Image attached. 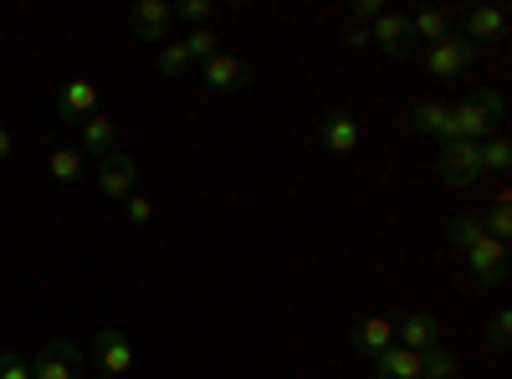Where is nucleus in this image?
<instances>
[{"instance_id":"f257e3e1","label":"nucleus","mask_w":512,"mask_h":379,"mask_svg":"<svg viewBox=\"0 0 512 379\" xmlns=\"http://www.w3.org/2000/svg\"><path fill=\"white\" fill-rule=\"evenodd\" d=\"M451 118H456V139L482 144V139L502 134L507 103H502V93H497V88H477V93H466L461 103H451Z\"/></svg>"},{"instance_id":"f03ea898","label":"nucleus","mask_w":512,"mask_h":379,"mask_svg":"<svg viewBox=\"0 0 512 379\" xmlns=\"http://www.w3.org/2000/svg\"><path fill=\"white\" fill-rule=\"evenodd\" d=\"M98 195L103 200H113V205H123L128 195H134V185H139V159L134 154H123V149H113V154H103L98 159Z\"/></svg>"},{"instance_id":"7ed1b4c3","label":"nucleus","mask_w":512,"mask_h":379,"mask_svg":"<svg viewBox=\"0 0 512 379\" xmlns=\"http://www.w3.org/2000/svg\"><path fill=\"white\" fill-rule=\"evenodd\" d=\"M472 67H477V47L461 41V36H446V41H436V47H425V72L441 77V82H456Z\"/></svg>"},{"instance_id":"20e7f679","label":"nucleus","mask_w":512,"mask_h":379,"mask_svg":"<svg viewBox=\"0 0 512 379\" xmlns=\"http://www.w3.org/2000/svg\"><path fill=\"white\" fill-rule=\"evenodd\" d=\"M441 180L451 190H466L482 180V144H466V139H451L441 144Z\"/></svg>"},{"instance_id":"39448f33","label":"nucleus","mask_w":512,"mask_h":379,"mask_svg":"<svg viewBox=\"0 0 512 379\" xmlns=\"http://www.w3.org/2000/svg\"><path fill=\"white\" fill-rule=\"evenodd\" d=\"M93 359H98V379H123L134 369V344H128V328H98L93 339Z\"/></svg>"},{"instance_id":"423d86ee","label":"nucleus","mask_w":512,"mask_h":379,"mask_svg":"<svg viewBox=\"0 0 512 379\" xmlns=\"http://www.w3.org/2000/svg\"><path fill=\"white\" fill-rule=\"evenodd\" d=\"M200 82L210 93H241L251 82V62L236 57V52H216L210 62H200Z\"/></svg>"},{"instance_id":"0eeeda50","label":"nucleus","mask_w":512,"mask_h":379,"mask_svg":"<svg viewBox=\"0 0 512 379\" xmlns=\"http://www.w3.org/2000/svg\"><path fill=\"white\" fill-rule=\"evenodd\" d=\"M82 374V349L72 339H52L31 359V379H77Z\"/></svg>"},{"instance_id":"6e6552de","label":"nucleus","mask_w":512,"mask_h":379,"mask_svg":"<svg viewBox=\"0 0 512 379\" xmlns=\"http://www.w3.org/2000/svg\"><path fill=\"white\" fill-rule=\"evenodd\" d=\"M128 26H134V36L149 41V47H164L169 26H175V6H164V0H139V6L128 11Z\"/></svg>"},{"instance_id":"1a4fd4ad","label":"nucleus","mask_w":512,"mask_h":379,"mask_svg":"<svg viewBox=\"0 0 512 379\" xmlns=\"http://www.w3.org/2000/svg\"><path fill=\"white\" fill-rule=\"evenodd\" d=\"M369 47H379L384 57H405L410 52V16L405 11H379L369 21Z\"/></svg>"},{"instance_id":"9d476101","label":"nucleus","mask_w":512,"mask_h":379,"mask_svg":"<svg viewBox=\"0 0 512 379\" xmlns=\"http://www.w3.org/2000/svg\"><path fill=\"white\" fill-rule=\"evenodd\" d=\"M466 267H472V277L482 287H502L507 282V246L492 241V236H482L477 246H466Z\"/></svg>"},{"instance_id":"9b49d317","label":"nucleus","mask_w":512,"mask_h":379,"mask_svg":"<svg viewBox=\"0 0 512 379\" xmlns=\"http://www.w3.org/2000/svg\"><path fill=\"white\" fill-rule=\"evenodd\" d=\"M502 36H507V11L502 6H466L461 11V41L482 47V41H502Z\"/></svg>"},{"instance_id":"f8f14e48","label":"nucleus","mask_w":512,"mask_h":379,"mask_svg":"<svg viewBox=\"0 0 512 379\" xmlns=\"http://www.w3.org/2000/svg\"><path fill=\"white\" fill-rule=\"evenodd\" d=\"M318 139H323L328 154H354V149H359V118L344 113V108L323 113V118H318Z\"/></svg>"},{"instance_id":"ddd939ff","label":"nucleus","mask_w":512,"mask_h":379,"mask_svg":"<svg viewBox=\"0 0 512 379\" xmlns=\"http://www.w3.org/2000/svg\"><path fill=\"white\" fill-rule=\"evenodd\" d=\"M395 344L415 349V354H431V349H441V323L431 313H410V318L395 323Z\"/></svg>"},{"instance_id":"4468645a","label":"nucleus","mask_w":512,"mask_h":379,"mask_svg":"<svg viewBox=\"0 0 512 379\" xmlns=\"http://www.w3.org/2000/svg\"><path fill=\"white\" fill-rule=\"evenodd\" d=\"M88 113H98V88H93V82H82V77L62 82V88H57V118L82 123Z\"/></svg>"},{"instance_id":"2eb2a0df","label":"nucleus","mask_w":512,"mask_h":379,"mask_svg":"<svg viewBox=\"0 0 512 379\" xmlns=\"http://www.w3.org/2000/svg\"><path fill=\"white\" fill-rule=\"evenodd\" d=\"M410 123H415L425 139H436V144H451V139H456L451 103H415V108H410Z\"/></svg>"},{"instance_id":"dca6fc26","label":"nucleus","mask_w":512,"mask_h":379,"mask_svg":"<svg viewBox=\"0 0 512 379\" xmlns=\"http://www.w3.org/2000/svg\"><path fill=\"white\" fill-rule=\"evenodd\" d=\"M390 344H395V323H390V318H364V323L349 333V349H354L359 359H379Z\"/></svg>"},{"instance_id":"f3484780","label":"nucleus","mask_w":512,"mask_h":379,"mask_svg":"<svg viewBox=\"0 0 512 379\" xmlns=\"http://www.w3.org/2000/svg\"><path fill=\"white\" fill-rule=\"evenodd\" d=\"M82 129V154H93V159H103V154H113V144H118V123H113V113H88L77 123Z\"/></svg>"},{"instance_id":"a211bd4d","label":"nucleus","mask_w":512,"mask_h":379,"mask_svg":"<svg viewBox=\"0 0 512 379\" xmlns=\"http://www.w3.org/2000/svg\"><path fill=\"white\" fill-rule=\"evenodd\" d=\"M369 364H374V379H420V354L415 349H400V344H390Z\"/></svg>"},{"instance_id":"6ab92c4d","label":"nucleus","mask_w":512,"mask_h":379,"mask_svg":"<svg viewBox=\"0 0 512 379\" xmlns=\"http://www.w3.org/2000/svg\"><path fill=\"white\" fill-rule=\"evenodd\" d=\"M451 26H456V16H451V11H441V6H431V11H415V16H410V36H420L425 47H436V41L456 36Z\"/></svg>"},{"instance_id":"aec40b11","label":"nucleus","mask_w":512,"mask_h":379,"mask_svg":"<svg viewBox=\"0 0 512 379\" xmlns=\"http://www.w3.org/2000/svg\"><path fill=\"white\" fill-rule=\"evenodd\" d=\"M47 170H52V180H57L62 190H72L82 175H88V159H82V149H67V144H57V149L47 154Z\"/></svg>"},{"instance_id":"412c9836","label":"nucleus","mask_w":512,"mask_h":379,"mask_svg":"<svg viewBox=\"0 0 512 379\" xmlns=\"http://www.w3.org/2000/svg\"><path fill=\"white\" fill-rule=\"evenodd\" d=\"M507 164H512V144H507V134L482 139V175H507Z\"/></svg>"},{"instance_id":"4be33fe9","label":"nucleus","mask_w":512,"mask_h":379,"mask_svg":"<svg viewBox=\"0 0 512 379\" xmlns=\"http://www.w3.org/2000/svg\"><path fill=\"white\" fill-rule=\"evenodd\" d=\"M154 67H159L164 77H185V72H190L195 62L185 57V47H180V41H164V47L154 52Z\"/></svg>"},{"instance_id":"5701e85b","label":"nucleus","mask_w":512,"mask_h":379,"mask_svg":"<svg viewBox=\"0 0 512 379\" xmlns=\"http://www.w3.org/2000/svg\"><path fill=\"white\" fill-rule=\"evenodd\" d=\"M420 379H456V354L441 344L431 354H420Z\"/></svg>"},{"instance_id":"b1692460","label":"nucleus","mask_w":512,"mask_h":379,"mask_svg":"<svg viewBox=\"0 0 512 379\" xmlns=\"http://www.w3.org/2000/svg\"><path fill=\"white\" fill-rule=\"evenodd\" d=\"M180 47H185L190 62H210V57L221 52V47H216V31H210V26H205V31H185V36H180Z\"/></svg>"},{"instance_id":"393cba45","label":"nucleus","mask_w":512,"mask_h":379,"mask_svg":"<svg viewBox=\"0 0 512 379\" xmlns=\"http://www.w3.org/2000/svg\"><path fill=\"white\" fill-rule=\"evenodd\" d=\"M482 231H487L492 241H502V246H507V236H512V210H507V195H497V205L487 210V221H482Z\"/></svg>"},{"instance_id":"a878e982","label":"nucleus","mask_w":512,"mask_h":379,"mask_svg":"<svg viewBox=\"0 0 512 379\" xmlns=\"http://www.w3.org/2000/svg\"><path fill=\"white\" fill-rule=\"evenodd\" d=\"M210 16H216V6H210V0H180V6H175V21H185L190 31H205Z\"/></svg>"},{"instance_id":"bb28decb","label":"nucleus","mask_w":512,"mask_h":379,"mask_svg":"<svg viewBox=\"0 0 512 379\" xmlns=\"http://www.w3.org/2000/svg\"><path fill=\"white\" fill-rule=\"evenodd\" d=\"M123 216H128V221H134V226H149V221H154V200L134 190V195H128V200H123Z\"/></svg>"},{"instance_id":"cd10ccee","label":"nucleus","mask_w":512,"mask_h":379,"mask_svg":"<svg viewBox=\"0 0 512 379\" xmlns=\"http://www.w3.org/2000/svg\"><path fill=\"white\" fill-rule=\"evenodd\" d=\"M0 379H31V359H21V354H0Z\"/></svg>"},{"instance_id":"c85d7f7f","label":"nucleus","mask_w":512,"mask_h":379,"mask_svg":"<svg viewBox=\"0 0 512 379\" xmlns=\"http://www.w3.org/2000/svg\"><path fill=\"white\" fill-rule=\"evenodd\" d=\"M487 333H492V344H497V349H507V333H512V313H507V308H497V313H492V323H487Z\"/></svg>"},{"instance_id":"c756f323","label":"nucleus","mask_w":512,"mask_h":379,"mask_svg":"<svg viewBox=\"0 0 512 379\" xmlns=\"http://www.w3.org/2000/svg\"><path fill=\"white\" fill-rule=\"evenodd\" d=\"M384 6H379V0H354V26H364V21H374Z\"/></svg>"},{"instance_id":"7c9ffc66","label":"nucleus","mask_w":512,"mask_h":379,"mask_svg":"<svg viewBox=\"0 0 512 379\" xmlns=\"http://www.w3.org/2000/svg\"><path fill=\"white\" fill-rule=\"evenodd\" d=\"M349 47H369V26H349Z\"/></svg>"},{"instance_id":"2f4dec72","label":"nucleus","mask_w":512,"mask_h":379,"mask_svg":"<svg viewBox=\"0 0 512 379\" xmlns=\"http://www.w3.org/2000/svg\"><path fill=\"white\" fill-rule=\"evenodd\" d=\"M6 159H11V129L0 123V164H6Z\"/></svg>"}]
</instances>
